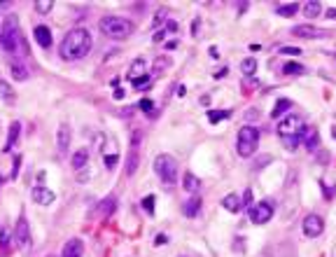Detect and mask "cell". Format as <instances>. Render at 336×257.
Returning <instances> with one entry per match:
<instances>
[{"label":"cell","instance_id":"cell-28","mask_svg":"<svg viewBox=\"0 0 336 257\" xmlns=\"http://www.w3.org/2000/svg\"><path fill=\"white\" fill-rule=\"evenodd\" d=\"M166 68H170V61H168V56H159V59L154 61V77H159Z\"/></svg>","mask_w":336,"mask_h":257},{"label":"cell","instance_id":"cell-20","mask_svg":"<svg viewBox=\"0 0 336 257\" xmlns=\"http://www.w3.org/2000/svg\"><path fill=\"white\" fill-rule=\"evenodd\" d=\"M222 208H227L229 213H238L243 208V204H241V199L236 194H227V197L222 199Z\"/></svg>","mask_w":336,"mask_h":257},{"label":"cell","instance_id":"cell-16","mask_svg":"<svg viewBox=\"0 0 336 257\" xmlns=\"http://www.w3.org/2000/svg\"><path fill=\"white\" fill-rule=\"evenodd\" d=\"M145 68H147V61L145 59H136V61H133V63H131V70H129V80H131V82H136L138 77L147 75Z\"/></svg>","mask_w":336,"mask_h":257},{"label":"cell","instance_id":"cell-32","mask_svg":"<svg viewBox=\"0 0 336 257\" xmlns=\"http://www.w3.org/2000/svg\"><path fill=\"white\" fill-rule=\"evenodd\" d=\"M241 70H243L245 75H252V73L257 70V61H254V59H245L243 63H241Z\"/></svg>","mask_w":336,"mask_h":257},{"label":"cell","instance_id":"cell-17","mask_svg":"<svg viewBox=\"0 0 336 257\" xmlns=\"http://www.w3.org/2000/svg\"><path fill=\"white\" fill-rule=\"evenodd\" d=\"M182 189L184 192H189V194H196V192L201 189V180L194 173H184L182 175Z\"/></svg>","mask_w":336,"mask_h":257},{"label":"cell","instance_id":"cell-3","mask_svg":"<svg viewBox=\"0 0 336 257\" xmlns=\"http://www.w3.org/2000/svg\"><path fill=\"white\" fill-rule=\"evenodd\" d=\"M154 171L166 187H173L177 182V161L170 154H159L154 159Z\"/></svg>","mask_w":336,"mask_h":257},{"label":"cell","instance_id":"cell-7","mask_svg":"<svg viewBox=\"0 0 336 257\" xmlns=\"http://www.w3.org/2000/svg\"><path fill=\"white\" fill-rule=\"evenodd\" d=\"M271 218H273V206L268 204V201H261V204L250 208V220L254 225H266Z\"/></svg>","mask_w":336,"mask_h":257},{"label":"cell","instance_id":"cell-21","mask_svg":"<svg viewBox=\"0 0 336 257\" xmlns=\"http://www.w3.org/2000/svg\"><path fill=\"white\" fill-rule=\"evenodd\" d=\"M86 161H89V152H86V150H77L75 154H73V161H70V166L75 168V171H82V168L86 166Z\"/></svg>","mask_w":336,"mask_h":257},{"label":"cell","instance_id":"cell-19","mask_svg":"<svg viewBox=\"0 0 336 257\" xmlns=\"http://www.w3.org/2000/svg\"><path fill=\"white\" fill-rule=\"evenodd\" d=\"M320 12H322V5L318 2V0H308V2H304V5H301V14L308 16V19H315Z\"/></svg>","mask_w":336,"mask_h":257},{"label":"cell","instance_id":"cell-25","mask_svg":"<svg viewBox=\"0 0 336 257\" xmlns=\"http://www.w3.org/2000/svg\"><path fill=\"white\" fill-rule=\"evenodd\" d=\"M0 99L7 101V103H14V89H12L2 77H0Z\"/></svg>","mask_w":336,"mask_h":257},{"label":"cell","instance_id":"cell-35","mask_svg":"<svg viewBox=\"0 0 336 257\" xmlns=\"http://www.w3.org/2000/svg\"><path fill=\"white\" fill-rule=\"evenodd\" d=\"M138 106H140V110H143V113H147V115L154 113V101H150V99H143Z\"/></svg>","mask_w":336,"mask_h":257},{"label":"cell","instance_id":"cell-27","mask_svg":"<svg viewBox=\"0 0 336 257\" xmlns=\"http://www.w3.org/2000/svg\"><path fill=\"white\" fill-rule=\"evenodd\" d=\"M283 73H285V75H301V73H306V68L301 66V63H294V61H290V63H285V66H283Z\"/></svg>","mask_w":336,"mask_h":257},{"label":"cell","instance_id":"cell-43","mask_svg":"<svg viewBox=\"0 0 336 257\" xmlns=\"http://www.w3.org/2000/svg\"><path fill=\"white\" fill-rule=\"evenodd\" d=\"M325 16H327V19H336V7L327 9V14H325Z\"/></svg>","mask_w":336,"mask_h":257},{"label":"cell","instance_id":"cell-11","mask_svg":"<svg viewBox=\"0 0 336 257\" xmlns=\"http://www.w3.org/2000/svg\"><path fill=\"white\" fill-rule=\"evenodd\" d=\"M54 199H56V194H54L52 189L42 187V185H38V187H33V201L40 206H52Z\"/></svg>","mask_w":336,"mask_h":257},{"label":"cell","instance_id":"cell-8","mask_svg":"<svg viewBox=\"0 0 336 257\" xmlns=\"http://www.w3.org/2000/svg\"><path fill=\"white\" fill-rule=\"evenodd\" d=\"M322 232H325V220L320 218V215H308V218L304 220V234L308 236V239H315V236H320Z\"/></svg>","mask_w":336,"mask_h":257},{"label":"cell","instance_id":"cell-14","mask_svg":"<svg viewBox=\"0 0 336 257\" xmlns=\"http://www.w3.org/2000/svg\"><path fill=\"white\" fill-rule=\"evenodd\" d=\"M33 38L38 42L42 49H49L52 47V30L47 28V26H35L33 28Z\"/></svg>","mask_w":336,"mask_h":257},{"label":"cell","instance_id":"cell-44","mask_svg":"<svg viewBox=\"0 0 336 257\" xmlns=\"http://www.w3.org/2000/svg\"><path fill=\"white\" fill-rule=\"evenodd\" d=\"M168 239H166V234H159V239H157V243H166Z\"/></svg>","mask_w":336,"mask_h":257},{"label":"cell","instance_id":"cell-36","mask_svg":"<svg viewBox=\"0 0 336 257\" xmlns=\"http://www.w3.org/2000/svg\"><path fill=\"white\" fill-rule=\"evenodd\" d=\"M143 208H145L150 215L154 213V197H152V194H150V197H143Z\"/></svg>","mask_w":336,"mask_h":257},{"label":"cell","instance_id":"cell-12","mask_svg":"<svg viewBox=\"0 0 336 257\" xmlns=\"http://www.w3.org/2000/svg\"><path fill=\"white\" fill-rule=\"evenodd\" d=\"M138 140H140V133H133V143H131V150H129V161H126V173L129 175H133L136 173V168H138Z\"/></svg>","mask_w":336,"mask_h":257},{"label":"cell","instance_id":"cell-30","mask_svg":"<svg viewBox=\"0 0 336 257\" xmlns=\"http://www.w3.org/2000/svg\"><path fill=\"white\" fill-rule=\"evenodd\" d=\"M318 145H320V136H318V131H308V138H306V147L313 152Z\"/></svg>","mask_w":336,"mask_h":257},{"label":"cell","instance_id":"cell-18","mask_svg":"<svg viewBox=\"0 0 336 257\" xmlns=\"http://www.w3.org/2000/svg\"><path fill=\"white\" fill-rule=\"evenodd\" d=\"M19 136H21V124H19V122H12V124H9V133H7V143H5V152H9L14 147Z\"/></svg>","mask_w":336,"mask_h":257},{"label":"cell","instance_id":"cell-5","mask_svg":"<svg viewBox=\"0 0 336 257\" xmlns=\"http://www.w3.org/2000/svg\"><path fill=\"white\" fill-rule=\"evenodd\" d=\"M257 143H259V131L254 127H241L238 128V145L236 150L241 157H250L257 150Z\"/></svg>","mask_w":336,"mask_h":257},{"label":"cell","instance_id":"cell-13","mask_svg":"<svg viewBox=\"0 0 336 257\" xmlns=\"http://www.w3.org/2000/svg\"><path fill=\"white\" fill-rule=\"evenodd\" d=\"M84 255V243L82 239H70L61 250V257H82Z\"/></svg>","mask_w":336,"mask_h":257},{"label":"cell","instance_id":"cell-34","mask_svg":"<svg viewBox=\"0 0 336 257\" xmlns=\"http://www.w3.org/2000/svg\"><path fill=\"white\" fill-rule=\"evenodd\" d=\"M224 117H229V113H227V110H210V113H208V120H210V124H217V122L224 120Z\"/></svg>","mask_w":336,"mask_h":257},{"label":"cell","instance_id":"cell-31","mask_svg":"<svg viewBox=\"0 0 336 257\" xmlns=\"http://www.w3.org/2000/svg\"><path fill=\"white\" fill-rule=\"evenodd\" d=\"M299 12V5H280L278 7V14L280 16H294Z\"/></svg>","mask_w":336,"mask_h":257},{"label":"cell","instance_id":"cell-22","mask_svg":"<svg viewBox=\"0 0 336 257\" xmlns=\"http://www.w3.org/2000/svg\"><path fill=\"white\" fill-rule=\"evenodd\" d=\"M115 208H117V197H115V194L105 197L103 201H100V206H98L100 215H112V213H115Z\"/></svg>","mask_w":336,"mask_h":257},{"label":"cell","instance_id":"cell-1","mask_svg":"<svg viewBox=\"0 0 336 257\" xmlns=\"http://www.w3.org/2000/svg\"><path fill=\"white\" fill-rule=\"evenodd\" d=\"M91 33L86 28H73L66 33V38L61 40V45H59V54H61V59L66 61H80L84 59L86 54L91 52Z\"/></svg>","mask_w":336,"mask_h":257},{"label":"cell","instance_id":"cell-42","mask_svg":"<svg viewBox=\"0 0 336 257\" xmlns=\"http://www.w3.org/2000/svg\"><path fill=\"white\" fill-rule=\"evenodd\" d=\"M241 204H243V206H245V208H248V206H250V204H252V192H250V189H248V192H245V197H243V199H241Z\"/></svg>","mask_w":336,"mask_h":257},{"label":"cell","instance_id":"cell-37","mask_svg":"<svg viewBox=\"0 0 336 257\" xmlns=\"http://www.w3.org/2000/svg\"><path fill=\"white\" fill-rule=\"evenodd\" d=\"M161 21H168V19H166V9H159V12H157V16H154V23H152V26H154V28H159Z\"/></svg>","mask_w":336,"mask_h":257},{"label":"cell","instance_id":"cell-40","mask_svg":"<svg viewBox=\"0 0 336 257\" xmlns=\"http://www.w3.org/2000/svg\"><path fill=\"white\" fill-rule=\"evenodd\" d=\"M278 52L280 54H301V49H299V47H280Z\"/></svg>","mask_w":336,"mask_h":257},{"label":"cell","instance_id":"cell-41","mask_svg":"<svg viewBox=\"0 0 336 257\" xmlns=\"http://www.w3.org/2000/svg\"><path fill=\"white\" fill-rule=\"evenodd\" d=\"M164 30H166V33H175V30H177V23H175V21H166V23H164Z\"/></svg>","mask_w":336,"mask_h":257},{"label":"cell","instance_id":"cell-4","mask_svg":"<svg viewBox=\"0 0 336 257\" xmlns=\"http://www.w3.org/2000/svg\"><path fill=\"white\" fill-rule=\"evenodd\" d=\"M21 42V33H19V21L16 16H7L0 30V45L5 47V52H16Z\"/></svg>","mask_w":336,"mask_h":257},{"label":"cell","instance_id":"cell-15","mask_svg":"<svg viewBox=\"0 0 336 257\" xmlns=\"http://www.w3.org/2000/svg\"><path fill=\"white\" fill-rule=\"evenodd\" d=\"M297 38H304V40H315V38H322V33L313 26H297V28L292 30Z\"/></svg>","mask_w":336,"mask_h":257},{"label":"cell","instance_id":"cell-26","mask_svg":"<svg viewBox=\"0 0 336 257\" xmlns=\"http://www.w3.org/2000/svg\"><path fill=\"white\" fill-rule=\"evenodd\" d=\"M290 108H292V101H287V99L278 101V103H275V108H273V113H271V117H273V120H278V117H280L283 113H287Z\"/></svg>","mask_w":336,"mask_h":257},{"label":"cell","instance_id":"cell-9","mask_svg":"<svg viewBox=\"0 0 336 257\" xmlns=\"http://www.w3.org/2000/svg\"><path fill=\"white\" fill-rule=\"evenodd\" d=\"M14 241L16 246H31V229H28V220L26 218H19L16 220V227H14Z\"/></svg>","mask_w":336,"mask_h":257},{"label":"cell","instance_id":"cell-29","mask_svg":"<svg viewBox=\"0 0 336 257\" xmlns=\"http://www.w3.org/2000/svg\"><path fill=\"white\" fill-rule=\"evenodd\" d=\"M52 7H54L52 0H38V2H35V12H40V14H49Z\"/></svg>","mask_w":336,"mask_h":257},{"label":"cell","instance_id":"cell-6","mask_svg":"<svg viewBox=\"0 0 336 257\" xmlns=\"http://www.w3.org/2000/svg\"><path fill=\"white\" fill-rule=\"evenodd\" d=\"M304 128L306 127L299 115H287V117L280 120V124H278V133H280V138H299L304 133Z\"/></svg>","mask_w":336,"mask_h":257},{"label":"cell","instance_id":"cell-10","mask_svg":"<svg viewBox=\"0 0 336 257\" xmlns=\"http://www.w3.org/2000/svg\"><path fill=\"white\" fill-rule=\"evenodd\" d=\"M56 150H59V154H68V150H70V127L68 124H61L59 131H56Z\"/></svg>","mask_w":336,"mask_h":257},{"label":"cell","instance_id":"cell-38","mask_svg":"<svg viewBox=\"0 0 336 257\" xmlns=\"http://www.w3.org/2000/svg\"><path fill=\"white\" fill-rule=\"evenodd\" d=\"M117 161H119V157H117V154H107V157H105V168H115Z\"/></svg>","mask_w":336,"mask_h":257},{"label":"cell","instance_id":"cell-24","mask_svg":"<svg viewBox=\"0 0 336 257\" xmlns=\"http://www.w3.org/2000/svg\"><path fill=\"white\" fill-rule=\"evenodd\" d=\"M9 70H12V77H14L16 82H23V80H28V70H26V66H21V63H12L9 66Z\"/></svg>","mask_w":336,"mask_h":257},{"label":"cell","instance_id":"cell-33","mask_svg":"<svg viewBox=\"0 0 336 257\" xmlns=\"http://www.w3.org/2000/svg\"><path fill=\"white\" fill-rule=\"evenodd\" d=\"M133 84H136V89L145 91V89H150V87H152V77H150V75H143V77H138Z\"/></svg>","mask_w":336,"mask_h":257},{"label":"cell","instance_id":"cell-2","mask_svg":"<svg viewBox=\"0 0 336 257\" xmlns=\"http://www.w3.org/2000/svg\"><path fill=\"white\" fill-rule=\"evenodd\" d=\"M98 30L105 35V38L124 40V38H129L131 33H133V23H131L129 19H124V16L105 14V16H100Z\"/></svg>","mask_w":336,"mask_h":257},{"label":"cell","instance_id":"cell-23","mask_svg":"<svg viewBox=\"0 0 336 257\" xmlns=\"http://www.w3.org/2000/svg\"><path fill=\"white\" fill-rule=\"evenodd\" d=\"M199 208H201V199L196 197V194H194V197L189 199V201H187V204H184V215H187V218H196V213H199Z\"/></svg>","mask_w":336,"mask_h":257},{"label":"cell","instance_id":"cell-39","mask_svg":"<svg viewBox=\"0 0 336 257\" xmlns=\"http://www.w3.org/2000/svg\"><path fill=\"white\" fill-rule=\"evenodd\" d=\"M285 145H287V150H297V147H299V138H285Z\"/></svg>","mask_w":336,"mask_h":257}]
</instances>
